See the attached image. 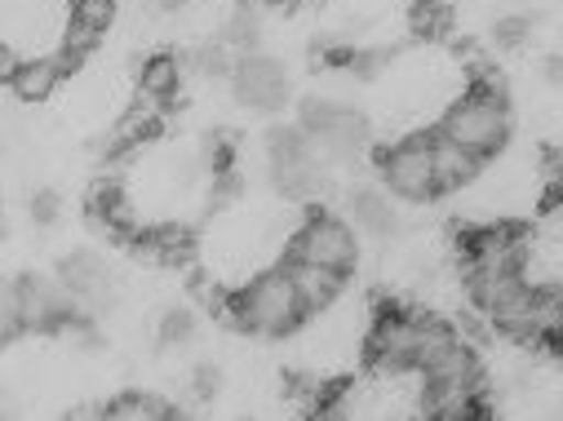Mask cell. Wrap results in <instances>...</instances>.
<instances>
[{
    "mask_svg": "<svg viewBox=\"0 0 563 421\" xmlns=\"http://www.w3.org/2000/svg\"><path fill=\"white\" fill-rule=\"evenodd\" d=\"M58 279L67 285L71 298H80V302H89V307H107V302H111V270H107V262H102L98 253H89V248H76L71 257H63Z\"/></svg>",
    "mask_w": 563,
    "mask_h": 421,
    "instance_id": "9c48e42d",
    "label": "cell"
},
{
    "mask_svg": "<svg viewBox=\"0 0 563 421\" xmlns=\"http://www.w3.org/2000/svg\"><path fill=\"white\" fill-rule=\"evenodd\" d=\"M58 213H63L58 191H36V196H32V222L49 226V222H58Z\"/></svg>",
    "mask_w": 563,
    "mask_h": 421,
    "instance_id": "603a6c76",
    "label": "cell"
},
{
    "mask_svg": "<svg viewBox=\"0 0 563 421\" xmlns=\"http://www.w3.org/2000/svg\"><path fill=\"white\" fill-rule=\"evenodd\" d=\"M382 178L404 200H431V196H440L431 137H404V143H395L382 156Z\"/></svg>",
    "mask_w": 563,
    "mask_h": 421,
    "instance_id": "8992f818",
    "label": "cell"
},
{
    "mask_svg": "<svg viewBox=\"0 0 563 421\" xmlns=\"http://www.w3.org/2000/svg\"><path fill=\"white\" fill-rule=\"evenodd\" d=\"M431 147H435V178H440V191H462V187L479 174V160H475L466 147H457L453 137L435 133Z\"/></svg>",
    "mask_w": 563,
    "mask_h": 421,
    "instance_id": "8fae6325",
    "label": "cell"
},
{
    "mask_svg": "<svg viewBox=\"0 0 563 421\" xmlns=\"http://www.w3.org/2000/svg\"><path fill=\"white\" fill-rule=\"evenodd\" d=\"M453 346H457L453 324L412 311H382L368 333V355L377 368H427Z\"/></svg>",
    "mask_w": 563,
    "mask_h": 421,
    "instance_id": "6da1fadb",
    "label": "cell"
},
{
    "mask_svg": "<svg viewBox=\"0 0 563 421\" xmlns=\"http://www.w3.org/2000/svg\"><path fill=\"white\" fill-rule=\"evenodd\" d=\"M183 67H191V71H196V76H205V80L235 76V67H231V58H227V49H222V45H196V49L183 58Z\"/></svg>",
    "mask_w": 563,
    "mask_h": 421,
    "instance_id": "ac0fdd59",
    "label": "cell"
},
{
    "mask_svg": "<svg viewBox=\"0 0 563 421\" xmlns=\"http://www.w3.org/2000/svg\"><path fill=\"white\" fill-rule=\"evenodd\" d=\"M222 41H227L231 49H240V58H244V54H257V41H262V23H257V14H253L249 5H240V10L227 19Z\"/></svg>",
    "mask_w": 563,
    "mask_h": 421,
    "instance_id": "e0dca14e",
    "label": "cell"
},
{
    "mask_svg": "<svg viewBox=\"0 0 563 421\" xmlns=\"http://www.w3.org/2000/svg\"><path fill=\"white\" fill-rule=\"evenodd\" d=\"M161 5H165V10H187L191 0H161Z\"/></svg>",
    "mask_w": 563,
    "mask_h": 421,
    "instance_id": "4316f807",
    "label": "cell"
},
{
    "mask_svg": "<svg viewBox=\"0 0 563 421\" xmlns=\"http://www.w3.org/2000/svg\"><path fill=\"white\" fill-rule=\"evenodd\" d=\"M289 275H294V285H298V298H302L307 315H316V311H324V307H333L342 298V270H329V266L289 257Z\"/></svg>",
    "mask_w": 563,
    "mask_h": 421,
    "instance_id": "30bf717a",
    "label": "cell"
},
{
    "mask_svg": "<svg viewBox=\"0 0 563 421\" xmlns=\"http://www.w3.org/2000/svg\"><path fill=\"white\" fill-rule=\"evenodd\" d=\"M386 63H390V54H386V49H364V54H355L351 71H355L360 80H373V76H382V71H386Z\"/></svg>",
    "mask_w": 563,
    "mask_h": 421,
    "instance_id": "7402d4cb",
    "label": "cell"
},
{
    "mask_svg": "<svg viewBox=\"0 0 563 421\" xmlns=\"http://www.w3.org/2000/svg\"><path fill=\"white\" fill-rule=\"evenodd\" d=\"M191 390H196V399H213L222 390V373L213 364H200L196 377H191Z\"/></svg>",
    "mask_w": 563,
    "mask_h": 421,
    "instance_id": "cb8c5ba5",
    "label": "cell"
},
{
    "mask_svg": "<svg viewBox=\"0 0 563 421\" xmlns=\"http://www.w3.org/2000/svg\"><path fill=\"white\" fill-rule=\"evenodd\" d=\"M528 36H532V19H523V14H510V19L493 23V45L497 49H519V45H528Z\"/></svg>",
    "mask_w": 563,
    "mask_h": 421,
    "instance_id": "d6986e66",
    "label": "cell"
},
{
    "mask_svg": "<svg viewBox=\"0 0 563 421\" xmlns=\"http://www.w3.org/2000/svg\"><path fill=\"white\" fill-rule=\"evenodd\" d=\"M231 85H235V98L249 111H275V107H285V98H289V71H285V63L262 58V54H244L235 63Z\"/></svg>",
    "mask_w": 563,
    "mask_h": 421,
    "instance_id": "ba28073f",
    "label": "cell"
},
{
    "mask_svg": "<svg viewBox=\"0 0 563 421\" xmlns=\"http://www.w3.org/2000/svg\"><path fill=\"white\" fill-rule=\"evenodd\" d=\"M183 85V58L174 54H156L143 63V71H137V89H143L147 102H169Z\"/></svg>",
    "mask_w": 563,
    "mask_h": 421,
    "instance_id": "5bb4252c",
    "label": "cell"
},
{
    "mask_svg": "<svg viewBox=\"0 0 563 421\" xmlns=\"http://www.w3.org/2000/svg\"><path fill=\"white\" fill-rule=\"evenodd\" d=\"M545 80H550V85H563V54L545 63Z\"/></svg>",
    "mask_w": 563,
    "mask_h": 421,
    "instance_id": "484cf974",
    "label": "cell"
},
{
    "mask_svg": "<svg viewBox=\"0 0 563 421\" xmlns=\"http://www.w3.org/2000/svg\"><path fill=\"white\" fill-rule=\"evenodd\" d=\"M218 311L227 315V324H240L244 333H262V337H285L307 315L289 266L253 275L231 302H218Z\"/></svg>",
    "mask_w": 563,
    "mask_h": 421,
    "instance_id": "7a4b0ae2",
    "label": "cell"
},
{
    "mask_svg": "<svg viewBox=\"0 0 563 421\" xmlns=\"http://www.w3.org/2000/svg\"><path fill=\"white\" fill-rule=\"evenodd\" d=\"M298 124L311 133V143L329 160H355L368 147V120L355 107L329 102V98H307L298 111Z\"/></svg>",
    "mask_w": 563,
    "mask_h": 421,
    "instance_id": "277c9868",
    "label": "cell"
},
{
    "mask_svg": "<svg viewBox=\"0 0 563 421\" xmlns=\"http://www.w3.org/2000/svg\"><path fill=\"white\" fill-rule=\"evenodd\" d=\"M196 337V320L187 315V311H169L165 320H161V342L165 346H187Z\"/></svg>",
    "mask_w": 563,
    "mask_h": 421,
    "instance_id": "ffe728a7",
    "label": "cell"
},
{
    "mask_svg": "<svg viewBox=\"0 0 563 421\" xmlns=\"http://www.w3.org/2000/svg\"><path fill=\"white\" fill-rule=\"evenodd\" d=\"M115 19V0H85V5H76V23L93 27V32H107Z\"/></svg>",
    "mask_w": 563,
    "mask_h": 421,
    "instance_id": "44dd1931",
    "label": "cell"
},
{
    "mask_svg": "<svg viewBox=\"0 0 563 421\" xmlns=\"http://www.w3.org/2000/svg\"><path fill=\"white\" fill-rule=\"evenodd\" d=\"M23 63H27V58H19V49H14V45H0V80H14Z\"/></svg>",
    "mask_w": 563,
    "mask_h": 421,
    "instance_id": "d4e9b609",
    "label": "cell"
},
{
    "mask_svg": "<svg viewBox=\"0 0 563 421\" xmlns=\"http://www.w3.org/2000/svg\"><path fill=\"white\" fill-rule=\"evenodd\" d=\"M316 147H311V133L302 129V124H275L271 133H266V156H271V165H289V160H302V156H311Z\"/></svg>",
    "mask_w": 563,
    "mask_h": 421,
    "instance_id": "2e32d148",
    "label": "cell"
},
{
    "mask_svg": "<svg viewBox=\"0 0 563 421\" xmlns=\"http://www.w3.org/2000/svg\"><path fill=\"white\" fill-rule=\"evenodd\" d=\"M289 257L316 262V266H329V270H342V275H346V270L355 266V257H360V244H355V231H351L342 218L320 213V218H311V222L294 235Z\"/></svg>",
    "mask_w": 563,
    "mask_h": 421,
    "instance_id": "52a82bcc",
    "label": "cell"
},
{
    "mask_svg": "<svg viewBox=\"0 0 563 421\" xmlns=\"http://www.w3.org/2000/svg\"><path fill=\"white\" fill-rule=\"evenodd\" d=\"M102 417H111V421H169V417H178V408L169 399H156L143 390H124L102 408Z\"/></svg>",
    "mask_w": 563,
    "mask_h": 421,
    "instance_id": "9a60e30c",
    "label": "cell"
},
{
    "mask_svg": "<svg viewBox=\"0 0 563 421\" xmlns=\"http://www.w3.org/2000/svg\"><path fill=\"white\" fill-rule=\"evenodd\" d=\"M63 71H67L63 58H27L19 67V76L10 80V89L19 93V102H45V98H54Z\"/></svg>",
    "mask_w": 563,
    "mask_h": 421,
    "instance_id": "7c38bea8",
    "label": "cell"
},
{
    "mask_svg": "<svg viewBox=\"0 0 563 421\" xmlns=\"http://www.w3.org/2000/svg\"><path fill=\"white\" fill-rule=\"evenodd\" d=\"M67 5H71V10H76V5H85V0H67Z\"/></svg>",
    "mask_w": 563,
    "mask_h": 421,
    "instance_id": "83f0119b",
    "label": "cell"
},
{
    "mask_svg": "<svg viewBox=\"0 0 563 421\" xmlns=\"http://www.w3.org/2000/svg\"><path fill=\"white\" fill-rule=\"evenodd\" d=\"M440 133L453 137L457 147H466L475 160L497 156V152L506 147V137H510V111H506L501 89L488 85V80H479L471 93H462V98L449 107Z\"/></svg>",
    "mask_w": 563,
    "mask_h": 421,
    "instance_id": "3957f363",
    "label": "cell"
},
{
    "mask_svg": "<svg viewBox=\"0 0 563 421\" xmlns=\"http://www.w3.org/2000/svg\"><path fill=\"white\" fill-rule=\"evenodd\" d=\"M351 218H355L360 231H368V235H377V240H390V235L399 231L395 204H390L382 191H373V187H364V191L351 196Z\"/></svg>",
    "mask_w": 563,
    "mask_h": 421,
    "instance_id": "4fadbf2b",
    "label": "cell"
},
{
    "mask_svg": "<svg viewBox=\"0 0 563 421\" xmlns=\"http://www.w3.org/2000/svg\"><path fill=\"white\" fill-rule=\"evenodd\" d=\"M0 315H14L27 333L32 329H54L63 333V324L76 315L71 311V293L67 285L58 279H41V275H23V279H10V289H5V311Z\"/></svg>",
    "mask_w": 563,
    "mask_h": 421,
    "instance_id": "5b68a950",
    "label": "cell"
}]
</instances>
